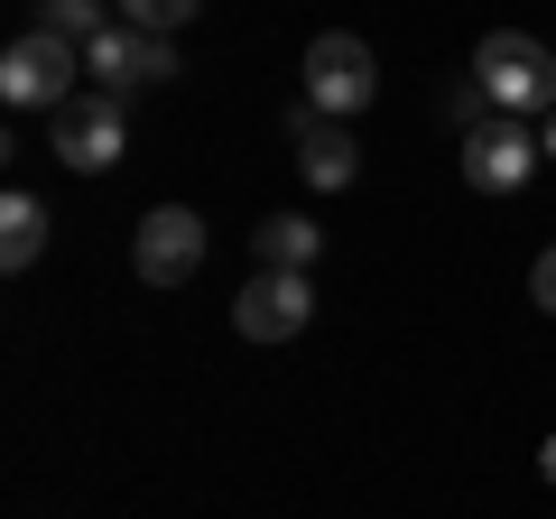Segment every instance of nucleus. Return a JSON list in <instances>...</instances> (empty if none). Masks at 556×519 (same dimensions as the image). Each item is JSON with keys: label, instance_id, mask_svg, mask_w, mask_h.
I'll return each mask as SVG.
<instances>
[{"label": "nucleus", "instance_id": "nucleus-1", "mask_svg": "<svg viewBox=\"0 0 556 519\" xmlns=\"http://www.w3.org/2000/svg\"><path fill=\"white\" fill-rule=\"evenodd\" d=\"M473 84L492 93V112L529 121V112H556V47H538L529 28H492L473 47Z\"/></svg>", "mask_w": 556, "mask_h": 519}, {"label": "nucleus", "instance_id": "nucleus-2", "mask_svg": "<svg viewBox=\"0 0 556 519\" xmlns=\"http://www.w3.org/2000/svg\"><path fill=\"white\" fill-rule=\"evenodd\" d=\"M75 75H84V47L56 38V28H28V38L0 47V102L10 112H47L56 121L75 102Z\"/></svg>", "mask_w": 556, "mask_h": 519}, {"label": "nucleus", "instance_id": "nucleus-3", "mask_svg": "<svg viewBox=\"0 0 556 519\" xmlns=\"http://www.w3.org/2000/svg\"><path fill=\"white\" fill-rule=\"evenodd\" d=\"M298 93L316 102V112H334V121H353L362 102L380 93V56L362 38H343V28H325L316 47L298 56Z\"/></svg>", "mask_w": 556, "mask_h": 519}, {"label": "nucleus", "instance_id": "nucleus-4", "mask_svg": "<svg viewBox=\"0 0 556 519\" xmlns=\"http://www.w3.org/2000/svg\"><path fill=\"white\" fill-rule=\"evenodd\" d=\"M204 251H214V241H204L195 204H159V214H139V232H130V269L149 288H186L204 269Z\"/></svg>", "mask_w": 556, "mask_h": 519}, {"label": "nucleus", "instance_id": "nucleus-5", "mask_svg": "<svg viewBox=\"0 0 556 519\" xmlns=\"http://www.w3.org/2000/svg\"><path fill=\"white\" fill-rule=\"evenodd\" d=\"M278 130H288V149H298V177L316 186V195H343V186L362 177V149H353V121H334V112H316V102H288L278 112Z\"/></svg>", "mask_w": 556, "mask_h": 519}, {"label": "nucleus", "instance_id": "nucleus-6", "mask_svg": "<svg viewBox=\"0 0 556 519\" xmlns=\"http://www.w3.org/2000/svg\"><path fill=\"white\" fill-rule=\"evenodd\" d=\"M316 325V288H306V269H251V288L232 298V334L241 343H288Z\"/></svg>", "mask_w": 556, "mask_h": 519}, {"label": "nucleus", "instance_id": "nucleus-7", "mask_svg": "<svg viewBox=\"0 0 556 519\" xmlns=\"http://www.w3.org/2000/svg\"><path fill=\"white\" fill-rule=\"evenodd\" d=\"M538 159H547V149H538V130H529V121L492 112V121L473 130V140H464V186H473V195H519Z\"/></svg>", "mask_w": 556, "mask_h": 519}, {"label": "nucleus", "instance_id": "nucleus-8", "mask_svg": "<svg viewBox=\"0 0 556 519\" xmlns=\"http://www.w3.org/2000/svg\"><path fill=\"white\" fill-rule=\"evenodd\" d=\"M130 149V121H121V93H75L56 112V159L75 167V177H102V167Z\"/></svg>", "mask_w": 556, "mask_h": 519}, {"label": "nucleus", "instance_id": "nucleus-9", "mask_svg": "<svg viewBox=\"0 0 556 519\" xmlns=\"http://www.w3.org/2000/svg\"><path fill=\"white\" fill-rule=\"evenodd\" d=\"M84 75H93V93H130V84H149V28L112 20L93 47H84Z\"/></svg>", "mask_w": 556, "mask_h": 519}, {"label": "nucleus", "instance_id": "nucleus-10", "mask_svg": "<svg viewBox=\"0 0 556 519\" xmlns=\"http://www.w3.org/2000/svg\"><path fill=\"white\" fill-rule=\"evenodd\" d=\"M38 251H47V204L28 186H10L0 195V269L20 279V269H38Z\"/></svg>", "mask_w": 556, "mask_h": 519}, {"label": "nucleus", "instance_id": "nucleus-11", "mask_svg": "<svg viewBox=\"0 0 556 519\" xmlns=\"http://www.w3.org/2000/svg\"><path fill=\"white\" fill-rule=\"evenodd\" d=\"M251 251H260V269H316L325 223H306V214H269V223H251Z\"/></svg>", "mask_w": 556, "mask_h": 519}, {"label": "nucleus", "instance_id": "nucleus-12", "mask_svg": "<svg viewBox=\"0 0 556 519\" xmlns=\"http://www.w3.org/2000/svg\"><path fill=\"white\" fill-rule=\"evenodd\" d=\"M38 28H56V38L93 47L102 28H112V10H102V0H47V20H38Z\"/></svg>", "mask_w": 556, "mask_h": 519}, {"label": "nucleus", "instance_id": "nucleus-13", "mask_svg": "<svg viewBox=\"0 0 556 519\" xmlns=\"http://www.w3.org/2000/svg\"><path fill=\"white\" fill-rule=\"evenodd\" d=\"M195 10H204V0H121V20H130V28H149V38H177V28L195 20Z\"/></svg>", "mask_w": 556, "mask_h": 519}, {"label": "nucleus", "instance_id": "nucleus-14", "mask_svg": "<svg viewBox=\"0 0 556 519\" xmlns=\"http://www.w3.org/2000/svg\"><path fill=\"white\" fill-rule=\"evenodd\" d=\"M445 121H455L464 140H473L482 121H492V93H482V84H473V75H464V84H455V93H445Z\"/></svg>", "mask_w": 556, "mask_h": 519}, {"label": "nucleus", "instance_id": "nucleus-15", "mask_svg": "<svg viewBox=\"0 0 556 519\" xmlns=\"http://www.w3.org/2000/svg\"><path fill=\"white\" fill-rule=\"evenodd\" d=\"M529 298H538V306H547V316H556V241H547V251H538V269H529Z\"/></svg>", "mask_w": 556, "mask_h": 519}, {"label": "nucleus", "instance_id": "nucleus-16", "mask_svg": "<svg viewBox=\"0 0 556 519\" xmlns=\"http://www.w3.org/2000/svg\"><path fill=\"white\" fill-rule=\"evenodd\" d=\"M538 473H547V492H556V436H547V445H538Z\"/></svg>", "mask_w": 556, "mask_h": 519}, {"label": "nucleus", "instance_id": "nucleus-17", "mask_svg": "<svg viewBox=\"0 0 556 519\" xmlns=\"http://www.w3.org/2000/svg\"><path fill=\"white\" fill-rule=\"evenodd\" d=\"M538 149H547V159H556V112H547V130H538Z\"/></svg>", "mask_w": 556, "mask_h": 519}]
</instances>
